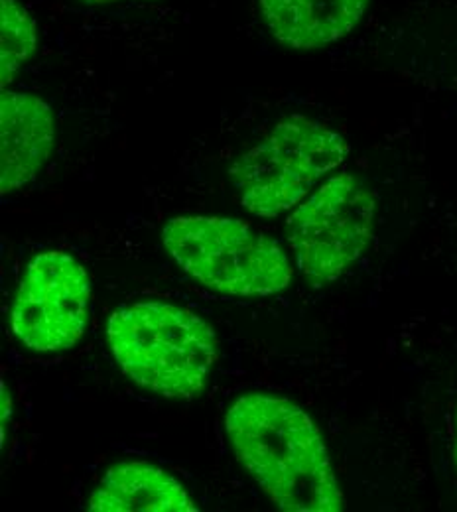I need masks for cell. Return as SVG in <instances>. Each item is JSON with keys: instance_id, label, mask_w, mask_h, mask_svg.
<instances>
[{"instance_id": "cell-1", "label": "cell", "mask_w": 457, "mask_h": 512, "mask_svg": "<svg viewBox=\"0 0 457 512\" xmlns=\"http://www.w3.org/2000/svg\"><path fill=\"white\" fill-rule=\"evenodd\" d=\"M225 432L241 465L286 512H339V489L316 422L292 400L251 392L227 410Z\"/></svg>"}, {"instance_id": "cell-2", "label": "cell", "mask_w": 457, "mask_h": 512, "mask_svg": "<svg viewBox=\"0 0 457 512\" xmlns=\"http://www.w3.org/2000/svg\"><path fill=\"white\" fill-rule=\"evenodd\" d=\"M107 341L132 383L172 400L199 396L219 357L213 327L166 302L117 308L107 321Z\"/></svg>"}, {"instance_id": "cell-3", "label": "cell", "mask_w": 457, "mask_h": 512, "mask_svg": "<svg viewBox=\"0 0 457 512\" xmlns=\"http://www.w3.org/2000/svg\"><path fill=\"white\" fill-rule=\"evenodd\" d=\"M162 241L186 274L225 296H272L292 280L280 245L239 219L176 217L166 223Z\"/></svg>"}, {"instance_id": "cell-4", "label": "cell", "mask_w": 457, "mask_h": 512, "mask_svg": "<svg viewBox=\"0 0 457 512\" xmlns=\"http://www.w3.org/2000/svg\"><path fill=\"white\" fill-rule=\"evenodd\" d=\"M347 154L341 134L318 121L290 117L233 164L231 178L251 215L278 217L300 205Z\"/></svg>"}, {"instance_id": "cell-5", "label": "cell", "mask_w": 457, "mask_h": 512, "mask_svg": "<svg viewBox=\"0 0 457 512\" xmlns=\"http://www.w3.org/2000/svg\"><path fill=\"white\" fill-rule=\"evenodd\" d=\"M377 199L351 174H337L294 207L288 243L300 272L314 284L337 280L373 239Z\"/></svg>"}, {"instance_id": "cell-6", "label": "cell", "mask_w": 457, "mask_h": 512, "mask_svg": "<svg viewBox=\"0 0 457 512\" xmlns=\"http://www.w3.org/2000/svg\"><path fill=\"white\" fill-rule=\"evenodd\" d=\"M91 278L62 251L34 256L16 290L10 325L14 337L34 353L67 351L89 325Z\"/></svg>"}, {"instance_id": "cell-7", "label": "cell", "mask_w": 457, "mask_h": 512, "mask_svg": "<svg viewBox=\"0 0 457 512\" xmlns=\"http://www.w3.org/2000/svg\"><path fill=\"white\" fill-rule=\"evenodd\" d=\"M56 144V119L32 93L0 95V193L18 192L38 178Z\"/></svg>"}, {"instance_id": "cell-8", "label": "cell", "mask_w": 457, "mask_h": 512, "mask_svg": "<svg viewBox=\"0 0 457 512\" xmlns=\"http://www.w3.org/2000/svg\"><path fill=\"white\" fill-rule=\"evenodd\" d=\"M369 0H261L272 36L292 50H318L347 36Z\"/></svg>"}, {"instance_id": "cell-9", "label": "cell", "mask_w": 457, "mask_h": 512, "mask_svg": "<svg viewBox=\"0 0 457 512\" xmlns=\"http://www.w3.org/2000/svg\"><path fill=\"white\" fill-rule=\"evenodd\" d=\"M87 509L91 512L197 511L184 485L148 461L113 465L93 489Z\"/></svg>"}, {"instance_id": "cell-10", "label": "cell", "mask_w": 457, "mask_h": 512, "mask_svg": "<svg viewBox=\"0 0 457 512\" xmlns=\"http://www.w3.org/2000/svg\"><path fill=\"white\" fill-rule=\"evenodd\" d=\"M38 48V30L18 0H0V85L6 89Z\"/></svg>"}, {"instance_id": "cell-11", "label": "cell", "mask_w": 457, "mask_h": 512, "mask_svg": "<svg viewBox=\"0 0 457 512\" xmlns=\"http://www.w3.org/2000/svg\"><path fill=\"white\" fill-rule=\"evenodd\" d=\"M10 416H12V398H10L6 383L2 381V446H4V440H6V428H8V422H10Z\"/></svg>"}, {"instance_id": "cell-12", "label": "cell", "mask_w": 457, "mask_h": 512, "mask_svg": "<svg viewBox=\"0 0 457 512\" xmlns=\"http://www.w3.org/2000/svg\"><path fill=\"white\" fill-rule=\"evenodd\" d=\"M85 4H95V6H103V4H115V2H123V0H81Z\"/></svg>"}, {"instance_id": "cell-13", "label": "cell", "mask_w": 457, "mask_h": 512, "mask_svg": "<svg viewBox=\"0 0 457 512\" xmlns=\"http://www.w3.org/2000/svg\"><path fill=\"white\" fill-rule=\"evenodd\" d=\"M456 463H457V444H456Z\"/></svg>"}]
</instances>
